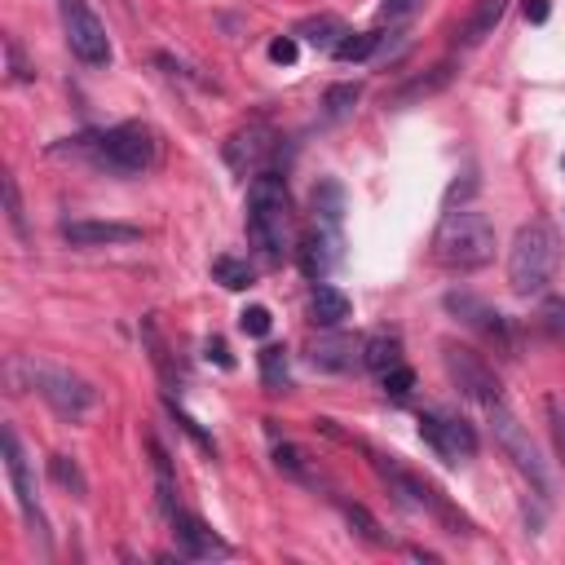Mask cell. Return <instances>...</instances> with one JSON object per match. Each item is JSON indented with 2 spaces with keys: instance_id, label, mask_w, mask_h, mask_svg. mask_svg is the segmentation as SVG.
Wrapping results in <instances>:
<instances>
[{
  "instance_id": "6da1fadb",
  "label": "cell",
  "mask_w": 565,
  "mask_h": 565,
  "mask_svg": "<svg viewBox=\"0 0 565 565\" xmlns=\"http://www.w3.org/2000/svg\"><path fill=\"white\" fill-rule=\"evenodd\" d=\"M433 257L446 270H482L495 257V226L477 208H451L433 234Z\"/></svg>"
},
{
  "instance_id": "7a4b0ae2",
  "label": "cell",
  "mask_w": 565,
  "mask_h": 565,
  "mask_svg": "<svg viewBox=\"0 0 565 565\" xmlns=\"http://www.w3.org/2000/svg\"><path fill=\"white\" fill-rule=\"evenodd\" d=\"M561 261V239L552 226L543 221H530V226L517 230L513 248H508V283H513L517 296H539L548 292L552 274H557Z\"/></svg>"
},
{
  "instance_id": "3957f363",
  "label": "cell",
  "mask_w": 565,
  "mask_h": 565,
  "mask_svg": "<svg viewBox=\"0 0 565 565\" xmlns=\"http://www.w3.org/2000/svg\"><path fill=\"white\" fill-rule=\"evenodd\" d=\"M248 239L265 261H283L287 248V186L274 173H257L248 186Z\"/></svg>"
},
{
  "instance_id": "277c9868",
  "label": "cell",
  "mask_w": 565,
  "mask_h": 565,
  "mask_svg": "<svg viewBox=\"0 0 565 565\" xmlns=\"http://www.w3.org/2000/svg\"><path fill=\"white\" fill-rule=\"evenodd\" d=\"M18 371H23L27 385L36 389L40 398L62 415V420H84V415L93 411V402H98V389H93L89 380L71 376V371H62V367H49V362L27 358V362H18Z\"/></svg>"
},
{
  "instance_id": "5b68a950",
  "label": "cell",
  "mask_w": 565,
  "mask_h": 565,
  "mask_svg": "<svg viewBox=\"0 0 565 565\" xmlns=\"http://www.w3.org/2000/svg\"><path fill=\"white\" fill-rule=\"evenodd\" d=\"M490 433H495V446L513 460V468L521 477H526L530 486H535V495L539 499H548L552 495V477H548V464L539 460V451H535V442H530V433H526V424L517 420L513 411L499 402V407H490Z\"/></svg>"
},
{
  "instance_id": "8992f818",
  "label": "cell",
  "mask_w": 565,
  "mask_h": 565,
  "mask_svg": "<svg viewBox=\"0 0 565 565\" xmlns=\"http://www.w3.org/2000/svg\"><path fill=\"white\" fill-rule=\"evenodd\" d=\"M93 155H98L102 168H111V173H120V177L146 173V168L155 164V133L146 129V124H137V120L115 124V129L98 133Z\"/></svg>"
},
{
  "instance_id": "52a82bcc",
  "label": "cell",
  "mask_w": 565,
  "mask_h": 565,
  "mask_svg": "<svg viewBox=\"0 0 565 565\" xmlns=\"http://www.w3.org/2000/svg\"><path fill=\"white\" fill-rule=\"evenodd\" d=\"M442 362H446L451 385L460 389L468 402H477V407H486V411L504 402V385H499V376L486 367L482 354H473V349H464V345H442Z\"/></svg>"
},
{
  "instance_id": "ba28073f",
  "label": "cell",
  "mask_w": 565,
  "mask_h": 565,
  "mask_svg": "<svg viewBox=\"0 0 565 565\" xmlns=\"http://www.w3.org/2000/svg\"><path fill=\"white\" fill-rule=\"evenodd\" d=\"M376 468H380V477L389 482V490L398 495V504H407V508H415V513H433V517H442L446 526H451V535H468V521L455 513L451 504H446L437 490L424 482V477H415V473H407V468H398L393 460H376Z\"/></svg>"
},
{
  "instance_id": "9c48e42d",
  "label": "cell",
  "mask_w": 565,
  "mask_h": 565,
  "mask_svg": "<svg viewBox=\"0 0 565 565\" xmlns=\"http://www.w3.org/2000/svg\"><path fill=\"white\" fill-rule=\"evenodd\" d=\"M62 31H67V45L84 67H106L111 62V36L84 0H62Z\"/></svg>"
},
{
  "instance_id": "30bf717a",
  "label": "cell",
  "mask_w": 565,
  "mask_h": 565,
  "mask_svg": "<svg viewBox=\"0 0 565 565\" xmlns=\"http://www.w3.org/2000/svg\"><path fill=\"white\" fill-rule=\"evenodd\" d=\"M420 437L442 455L446 464H464L477 455V433L468 420H460V415H442V411L420 415Z\"/></svg>"
},
{
  "instance_id": "8fae6325",
  "label": "cell",
  "mask_w": 565,
  "mask_h": 565,
  "mask_svg": "<svg viewBox=\"0 0 565 565\" xmlns=\"http://www.w3.org/2000/svg\"><path fill=\"white\" fill-rule=\"evenodd\" d=\"M0 451H5V473H9V486H14V499L23 508L31 535L45 539V513H40V499H36V482H31V468H27V455H23V442H18L14 429L0 433Z\"/></svg>"
},
{
  "instance_id": "7c38bea8",
  "label": "cell",
  "mask_w": 565,
  "mask_h": 565,
  "mask_svg": "<svg viewBox=\"0 0 565 565\" xmlns=\"http://www.w3.org/2000/svg\"><path fill=\"white\" fill-rule=\"evenodd\" d=\"M446 314H455L464 327H473L477 336H486L490 345H499L504 354H513V349H517V340H513V327H508V318L499 314L495 305L477 301V296H468V292H451V296H446Z\"/></svg>"
},
{
  "instance_id": "4fadbf2b",
  "label": "cell",
  "mask_w": 565,
  "mask_h": 565,
  "mask_svg": "<svg viewBox=\"0 0 565 565\" xmlns=\"http://www.w3.org/2000/svg\"><path fill=\"white\" fill-rule=\"evenodd\" d=\"M62 239L71 248H111V243H137L142 230L124 226V221H62Z\"/></svg>"
},
{
  "instance_id": "5bb4252c",
  "label": "cell",
  "mask_w": 565,
  "mask_h": 565,
  "mask_svg": "<svg viewBox=\"0 0 565 565\" xmlns=\"http://www.w3.org/2000/svg\"><path fill=\"white\" fill-rule=\"evenodd\" d=\"M336 257H340V248H336V234L327 230V226H314V230H305V234H301V248H296V261H301L305 279L323 283L327 274H332Z\"/></svg>"
},
{
  "instance_id": "9a60e30c",
  "label": "cell",
  "mask_w": 565,
  "mask_h": 565,
  "mask_svg": "<svg viewBox=\"0 0 565 565\" xmlns=\"http://www.w3.org/2000/svg\"><path fill=\"white\" fill-rule=\"evenodd\" d=\"M173 535H177V548L195 561H212V557H230V543H221L212 530L204 526L199 517L190 513H173Z\"/></svg>"
},
{
  "instance_id": "2e32d148",
  "label": "cell",
  "mask_w": 565,
  "mask_h": 565,
  "mask_svg": "<svg viewBox=\"0 0 565 565\" xmlns=\"http://www.w3.org/2000/svg\"><path fill=\"white\" fill-rule=\"evenodd\" d=\"M309 362H314V367H323V371H349V367H358V362H362V340L358 336H345V332L318 336L314 349H309Z\"/></svg>"
},
{
  "instance_id": "e0dca14e",
  "label": "cell",
  "mask_w": 565,
  "mask_h": 565,
  "mask_svg": "<svg viewBox=\"0 0 565 565\" xmlns=\"http://www.w3.org/2000/svg\"><path fill=\"white\" fill-rule=\"evenodd\" d=\"M274 151V137L270 129H261V124H252L248 133H239L234 142L226 146V159H230V168H239V173H257L261 168V159Z\"/></svg>"
},
{
  "instance_id": "ac0fdd59",
  "label": "cell",
  "mask_w": 565,
  "mask_h": 565,
  "mask_svg": "<svg viewBox=\"0 0 565 565\" xmlns=\"http://www.w3.org/2000/svg\"><path fill=\"white\" fill-rule=\"evenodd\" d=\"M504 9H508V0H477L473 14H468V23H464V31L455 36V45L473 49V45H482L486 36H495V27H499V18H504Z\"/></svg>"
},
{
  "instance_id": "d6986e66",
  "label": "cell",
  "mask_w": 565,
  "mask_h": 565,
  "mask_svg": "<svg viewBox=\"0 0 565 565\" xmlns=\"http://www.w3.org/2000/svg\"><path fill=\"white\" fill-rule=\"evenodd\" d=\"M349 296L340 292V287H332V283H318L314 287V301H309V318H314L318 327H327V332H332V327H340L349 318Z\"/></svg>"
},
{
  "instance_id": "ffe728a7",
  "label": "cell",
  "mask_w": 565,
  "mask_h": 565,
  "mask_svg": "<svg viewBox=\"0 0 565 565\" xmlns=\"http://www.w3.org/2000/svg\"><path fill=\"white\" fill-rule=\"evenodd\" d=\"M398 362H402L398 336L376 332V336L362 340V367H367V371H380V376H385V371H389V367H398Z\"/></svg>"
},
{
  "instance_id": "44dd1931",
  "label": "cell",
  "mask_w": 565,
  "mask_h": 565,
  "mask_svg": "<svg viewBox=\"0 0 565 565\" xmlns=\"http://www.w3.org/2000/svg\"><path fill=\"white\" fill-rule=\"evenodd\" d=\"M296 36H305L314 49H332L336 53V45L345 40V23L332 18V14H323V18H309V23L296 27Z\"/></svg>"
},
{
  "instance_id": "7402d4cb",
  "label": "cell",
  "mask_w": 565,
  "mask_h": 565,
  "mask_svg": "<svg viewBox=\"0 0 565 565\" xmlns=\"http://www.w3.org/2000/svg\"><path fill=\"white\" fill-rule=\"evenodd\" d=\"M314 212L323 226H340V217H345V190L336 186V181H318L314 186Z\"/></svg>"
},
{
  "instance_id": "603a6c76",
  "label": "cell",
  "mask_w": 565,
  "mask_h": 565,
  "mask_svg": "<svg viewBox=\"0 0 565 565\" xmlns=\"http://www.w3.org/2000/svg\"><path fill=\"white\" fill-rule=\"evenodd\" d=\"M340 513H345V521L354 526V535H358L362 543H371V548H385V543H389V535L380 530V521L371 517L362 504H340Z\"/></svg>"
},
{
  "instance_id": "cb8c5ba5",
  "label": "cell",
  "mask_w": 565,
  "mask_h": 565,
  "mask_svg": "<svg viewBox=\"0 0 565 565\" xmlns=\"http://www.w3.org/2000/svg\"><path fill=\"white\" fill-rule=\"evenodd\" d=\"M49 473H53V482H58L62 490H71L76 499L89 495V482H84V473H80V464L71 460V455H53L49 460Z\"/></svg>"
},
{
  "instance_id": "d4e9b609",
  "label": "cell",
  "mask_w": 565,
  "mask_h": 565,
  "mask_svg": "<svg viewBox=\"0 0 565 565\" xmlns=\"http://www.w3.org/2000/svg\"><path fill=\"white\" fill-rule=\"evenodd\" d=\"M212 274H217V283H226L230 292H243V287H252V279H257V270H252L248 261H234V257H217L212 261Z\"/></svg>"
},
{
  "instance_id": "484cf974",
  "label": "cell",
  "mask_w": 565,
  "mask_h": 565,
  "mask_svg": "<svg viewBox=\"0 0 565 565\" xmlns=\"http://www.w3.org/2000/svg\"><path fill=\"white\" fill-rule=\"evenodd\" d=\"M274 464H279L287 477H296V482H309V477H314V468H309V455L301 451V446H292V442H279V446H274Z\"/></svg>"
},
{
  "instance_id": "4316f807",
  "label": "cell",
  "mask_w": 565,
  "mask_h": 565,
  "mask_svg": "<svg viewBox=\"0 0 565 565\" xmlns=\"http://www.w3.org/2000/svg\"><path fill=\"white\" fill-rule=\"evenodd\" d=\"M380 40H385L380 31H362V36H345V40L336 45V58H340V62H362V58H371V53L380 49Z\"/></svg>"
},
{
  "instance_id": "83f0119b",
  "label": "cell",
  "mask_w": 565,
  "mask_h": 565,
  "mask_svg": "<svg viewBox=\"0 0 565 565\" xmlns=\"http://www.w3.org/2000/svg\"><path fill=\"white\" fill-rule=\"evenodd\" d=\"M151 455H155V477H159V508L173 517L177 513V508H173V495H177V490H173V468H168V455H164V446H159V442H151Z\"/></svg>"
},
{
  "instance_id": "f1b7e54d",
  "label": "cell",
  "mask_w": 565,
  "mask_h": 565,
  "mask_svg": "<svg viewBox=\"0 0 565 565\" xmlns=\"http://www.w3.org/2000/svg\"><path fill=\"white\" fill-rule=\"evenodd\" d=\"M261 380L270 389H287V354H283L279 345L261 349Z\"/></svg>"
},
{
  "instance_id": "f546056e",
  "label": "cell",
  "mask_w": 565,
  "mask_h": 565,
  "mask_svg": "<svg viewBox=\"0 0 565 565\" xmlns=\"http://www.w3.org/2000/svg\"><path fill=\"white\" fill-rule=\"evenodd\" d=\"M354 102H358V84H332V89H327V115H332V120L354 111Z\"/></svg>"
},
{
  "instance_id": "4dcf8cb0",
  "label": "cell",
  "mask_w": 565,
  "mask_h": 565,
  "mask_svg": "<svg viewBox=\"0 0 565 565\" xmlns=\"http://www.w3.org/2000/svg\"><path fill=\"white\" fill-rule=\"evenodd\" d=\"M446 80H451V67H437L429 80H415V84H407V89H402V93H398V98H393V102L402 106V102H411V98H429V93H433V89H442Z\"/></svg>"
},
{
  "instance_id": "1f68e13d",
  "label": "cell",
  "mask_w": 565,
  "mask_h": 565,
  "mask_svg": "<svg viewBox=\"0 0 565 565\" xmlns=\"http://www.w3.org/2000/svg\"><path fill=\"white\" fill-rule=\"evenodd\" d=\"M5 217L9 226H14L18 239H27V221H23V204H18V181L5 177Z\"/></svg>"
},
{
  "instance_id": "d6a6232c",
  "label": "cell",
  "mask_w": 565,
  "mask_h": 565,
  "mask_svg": "<svg viewBox=\"0 0 565 565\" xmlns=\"http://www.w3.org/2000/svg\"><path fill=\"white\" fill-rule=\"evenodd\" d=\"M411 389H415V371L411 367H402L398 362V367L385 371V393L389 398H411Z\"/></svg>"
},
{
  "instance_id": "836d02e7",
  "label": "cell",
  "mask_w": 565,
  "mask_h": 565,
  "mask_svg": "<svg viewBox=\"0 0 565 565\" xmlns=\"http://www.w3.org/2000/svg\"><path fill=\"white\" fill-rule=\"evenodd\" d=\"M239 327L248 336H265V332H270V309H265V305H248L239 314Z\"/></svg>"
},
{
  "instance_id": "e575fe53",
  "label": "cell",
  "mask_w": 565,
  "mask_h": 565,
  "mask_svg": "<svg viewBox=\"0 0 565 565\" xmlns=\"http://www.w3.org/2000/svg\"><path fill=\"white\" fill-rule=\"evenodd\" d=\"M5 58H9V76H14V80H31V76H36V71L27 67V58H23V49H18L14 36L5 40Z\"/></svg>"
},
{
  "instance_id": "d590c367",
  "label": "cell",
  "mask_w": 565,
  "mask_h": 565,
  "mask_svg": "<svg viewBox=\"0 0 565 565\" xmlns=\"http://www.w3.org/2000/svg\"><path fill=\"white\" fill-rule=\"evenodd\" d=\"M548 429H552V442H557V455L565 460V411L557 398H548Z\"/></svg>"
},
{
  "instance_id": "8d00e7d4",
  "label": "cell",
  "mask_w": 565,
  "mask_h": 565,
  "mask_svg": "<svg viewBox=\"0 0 565 565\" xmlns=\"http://www.w3.org/2000/svg\"><path fill=\"white\" fill-rule=\"evenodd\" d=\"M543 323H548L552 336H561L565 332V301H548V305H543Z\"/></svg>"
},
{
  "instance_id": "74e56055",
  "label": "cell",
  "mask_w": 565,
  "mask_h": 565,
  "mask_svg": "<svg viewBox=\"0 0 565 565\" xmlns=\"http://www.w3.org/2000/svg\"><path fill=\"white\" fill-rule=\"evenodd\" d=\"M270 58H274V62H283V67H287V62H296V40H292V36L274 40V45H270Z\"/></svg>"
},
{
  "instance_id": "f35d334b",
  "label": "cell",
  "mask_w": 565,
  "mask_h": 565,
  "mask_svg": "<svg viewBox=\"0 0 565 565\" xmlns=\"http://www.w3.org/2000/svg\"><path fill=\"white\" fill-rule=\"evenodd\" d=\"M552 14V0H526V18L530 23H548Z\"/></svg>"
},
{
  "instance_id": "ab89813d",
  "label": "cell",
  "mask_w": 565,
  "mask_h": 565,
  "mask_svg": "<svg viewBox=\"0 0 565 565\" xmlns=\"http://www.w3.org/2000/svg\"><path fill=\"white\" fill-rule=\"evenodd\" d=\"M411 9H415V0H385L380 14H385V18H402V14H411Z\"/></svg>"
},
{
  "instance_id": "60d3db41",
  "label": "cell",
  "mask_w": 565,
  "mask_h": 565,
  "mask_svg": "<svg viewBox=\"0 0 565 565\" xmlns=\"http://www.w3.org/2000/svg\"><path fill=\"white\" fill-rule=\"evenodd\" d=\"M208 358H217L221 367H234V358H230V349H226V340H208Z\"/></svg>"
}]
</instances>
